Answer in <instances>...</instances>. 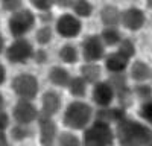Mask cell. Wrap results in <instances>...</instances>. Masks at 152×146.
Masks as SVG:
<instances>
[{
    "label": "cell",
    "mask_w": 152,
    "mask_h": 146,
    "mask_svg": "<svg viewBox=\"0 0 152 146\" xmlns=\"http://www.w3.org/2000/svg\"><path fill=\"white\" fill-rule=\"evenodd\" d=\"M120 146H152V129L132 119H123L116 126Z\"/></svg>",
    "instance_id": "6da1fadb"
},
{
    "label": "cell",
    "mask_w": 152,
    "mask_h": 146,
    "mask_svg": "<svg viewBox=\"0 0 152 146\" xmlns=\"http://www.w3.org/2000/svg\"><path fill=\"white\" fill-rule=\"evenodd\" d=\"M91 116H93V110L90 105L82 101H75L67 105L64 116H62V122H64L67 128L75 131L87 129L91 120Z\"/></svg>",
    "instance_id": "7a4b0ae2"
},
{
    "label": "cell",
    "mask_w": 152,
    "mask_h": 146,
    "mask_svg": "<svg viewBox=\"0 0 152 146\" xmlns=\"http://www.w3.org/2000/svg\"><path fill=\"white\" fill-rule=\"evenodd\" d=\"M114 134L111 125L100 120H94L84 132L82 146H113L114 145Z\"/></svg>",
    "instance_id": "3957f363"
},
{
    "label": "cell",
    "mask_w": 152,
    "mask_h": 146,
    "mask_svg": "<svg viewBox=\"0 0 152 146\" xmlns=\"http://www.w3.org/2000/svg\"><path fill=\"white\" fill-rule=\"evenodd\" d=\"M8 26H9L11 35L18 40L35 26V15L29 9H20L11 15Z\"/></svg>",
    "instance_id": "277c9868"
},
{
    "label": "cell",
    "mask_w": 152,
    "mask_h": 146,
    "mask_svg": "<svg viewBox=\"0 0 152 146\" xmlns=\"http://www.w3.org/2000/svg\"><path fill=\"white\" fill-rule=\"evenodd\" d=\"M12 88L20 101H31L38 93V79L31 73H20L12 81Z\"/></svg>",
    "instance_id": "5b68a950"
},
{
    "label": "cell",
    "mask_w": 152,
    "mask_h": 146,
    "mask_svg": "<svg viewBox=\"0 0 152 146\" xmlns=\"http://www.w3.org/2000/svg\"><path fill=\"white\" fill-rule=\"evenodd\" d=\"M34 53L32 44L24 38H18L6 49V59L12 64H24L28 59L34 58Z\"/></svg>",
    "instance_id": "8992f818"
},
{
    "label": "cell",
    "mask_w": 152,
    "mask_h": 146,
    "mask_svg": "<svg viewBox=\"0 0 152 146\" xmlns=\"http://www.w3.org/2000/svg\"><path fill=\"white\" fill-rule=\"evenodd\" d=\"M105 55V44L100 35H90L82 43V56L87 64H96Z\"/></svg>",
    "instance_id": "52a82bcc"
},
{
    "label": "cell",
    "mask_w": 152,
    "mask_h": 146,
    "mask_svg": "<svg viewBox=\"0 0 152 146\" xmlns=\"http://www.w3.org/2000/svg\"><path fill=\"white\" fill-rule=\"evenodd\" d=\"M82 23L73 14H62L56 20V32L64 38H75L81 34Z\"/></svg>",
    "instance_id": "ba28073f"
},
{
    "label": "cell",
    "mask_w": 152,
    "mask_h": 146,
    "mask_svg": "<svg viewBox=\"0 0 152 146\" xmlns=\"http://www.w3.org/2000/svg\"><path fill=\"white\" fill-rule=\"evenodd\" d=\"M116 96V91L111 87V84L108 81H99L97 84L93 85V91H91V97L96 105H99L100 108H108Z\"/></svg>",
    "instance_id": "9c48e42d"
},
{
    "label": "cell",
    "mask_w": 152,
    "mask_h": 146,
    "mask_svg": "<svg viewBox=\"0 0 152 146\" xmlns=\"http://www.w3.org/2000/svg\"><path fill=\"white\" fill-rule=\"evenodd\" d=\"M12 114H14V119L17 123L23 126L32 123L35 119H38V111L31 101H18L14 107Z\"/></svg>",
    "instance_id": "30bf717a"
},
{
    "label": "cell",
    "mask_w": 152,
    "mask_h": 146,
    "mask_svg": "<svg viewBox=\"0 0 152 146\" xmlns=\"http://www.w3.org/2000/svg\"><path fill=\"white\" fill-rule=\"evenodd\" d=\"M146 18H145V14L140 8H135V6H131V8H126L123 12H122V20L120 23L126 29L129 31H138L143 28Z\"/></svg>",
    "instance_id": "8fae6325"
},
{
    "label": "cell",
    "mask_w": 152,
    "mask_h": 146,
    "mask_svg": "<svg viewBox=\"0 0 152 146\" xmlns=\"http://www.w3.org/2000/svg\"><path fill=\"white\" fill-rule=\"evenodd\" d=\"M40 142L43 146H53L56 142V125L52 117L40 116Z\"/></svg>",
    "instance_id": "7c38bea8"
},
{
    "label": "cell",
    "mask_w": 152,
    "mask_h": 146,
    "mask_svg": "<svg viewBox=\"0 0 152 146\" xmlns=\"http://www.w3.org/2000/svg\"><path fill=\"white\" fill-rule=\"evenodd\" d=\"M41 111L43 116L46 117H52L53 114H56L61 108V96L56 91H46L43 94V99H41Z\"/></svg>",
    "instance_id": "4fadbf2b"
},
{
    "label": "cell",
    "mask_w": 152,
    "mask_h": 146,
    "mask_svg": "<svg viewBox=\"0 0 152 146\" xmlns=\"http://www.w3.org/2000/svg\"><path fill=\"white\" fill-rule=\"evenodd\" d=\"M128 63H129V59L126 56H123L117 50L107 55V58H105V67L110 73H113V75L123 73L126 70V67H128Z\"/></svg>",
    "instance_id": "5bb4252c"
},
{
    "label": "cell",
    "mask_w": 152,
    "mask_h": 146,
    "mask_svg": "<svg viewBox=\"0 0 152 146\" xmlns=\"http://www.w3.org/2000/svg\"><path fill=\"white\" fill-rule=\"evenodd\" d=\"M126 119L125 110L123 108H100L97 114H96V120L105 122V123L111 125V123H120V122Z\"/></svg>",
    "instance_id": "9a60e30c"
},
{
    "label": "cell",
    "mask_w": 152,
    "mask_h": 146,
    "mask_svg": "<svg viewBox=\"0 0 152 146\" xmlns=\"http://www.w3.org/2000/svg\"><path fill=\"white\" fill-rule=\"evenodd\" d=\"M100 20L105 28H116L122 20V12L114 5H105L100 9Z\"/></svg>",
    "instance_id": "2e32d148"
},
{
    "label": "cell",
    "mask_w": 152,
    "mask_h": 146,
    "mask_svg": "<svg viewBox=\"0 0 152 146\" xmlns=\"http://www.w3.org/2000/svg\"><path fill=\"white\" fill-rule=\"evenodd\" d=\"M129 76H131V79L137 81L138 84H143L146 79H149L152 76V70L145 61H135L131 66Z\"/></svg>",
    "instance_id": "e0dca14e"
},
{
    "label": "cell",
    "mask_w": 152,
    "mask_h": 146,
    "mask_svg": "<svg viewBox=\"0 0 152 146\" xmlns=\"http://www.w3.org/2000/svg\"><path fill=\"white\" fill-rule=\"evenodd\" d=\"M49 79H50V82H52L53 85H58V87H67L72 78H70L69 72L64 67L55 66L49 72Z\"/></svg>",
    "instance_id": "ac0fdd59"
},
{
    "label": "cell",
    "mask_w": 152,
    "mask_h": 146,
    "mask_svg": "<svg viewBox=\"0 0 152 146\" xmlns=\"http://www.w3.org/2000/svg\"><path fill=\"white\" fill-rule=\"evenodd\" d=\"M79 72H81V78L87 84H97L100 75H102V70L97 64H84Z\"/></svg>",
    "instance_id": "d6986e66"
},
{
    "label": "cell",
    "mask_w": 152,
    "mask_h": 146,
    "mask_svg": "<svg viewBox=\"0 0 152 146\" xmlns=\"http://www.w3.org/2000/svg\"><path fill=\"white\" fill-rule=\"evenodd\" d=\"M100 38H102L105 46H119L120 41L123 40L117 28H105L100 32Z\"/></svg>",
    "instance_id": "ffe728a7"
},
{
    "label": "cell",
    "mask_w": 152,
    "mask_h": 146,
    "mask_svg": "<svg viewBox=\"0 0 152 146\" xmlns=\"http://www.w3.org/2000/svg\"><path fill=\"white\" fill-rule=\"evenodd\" d=\"M67 87H69L70 94L75 96V97H84L85 93H87V82H85L81 76L72 78Z\"/></svg>",
    "instance_id": "44dd1931"
},
{
    "label": "cell",
    "mask_w": 152,
    "mask_h": 146,
    "mask_svg": "<svg viewBox=\"0 0 152 146\" xmlns=\"http://www.w3.org/2000/svg\"><path fill=\"white\" fill-rule=\"evenodd\" d=\"M59 58L67 64H75L78 61L79 55H78V49H76L73 44H64L59 50Z\"/></svg>",
    "instance_id": "7402d4cb"
},
{
    "label": "cell",
    "mask_w": 152,
    "mask_h": 146,
    "mask_svg": "<svg viewBox=\"0 0 152 146\" xmlns=\"http://www.w3.org/2000/svg\"><path fill=\"white\" fill-rule=\"evenodd\" d=\"M73 12L76 14V17H82V18H87L91 15L93 12V5L90 2H85V0H78V2L73 3Z\"/></svg>",
    "instance_id": "603a6c76"
},
{
    "label": "cell",
    "mask_w": 152,
    "mask_h": 146,
    "mask_svg": "<svg viewBox=\"0 0 152 146\" xmlns=\"http://www.w3.org/2000/svg\"><path fill=\"white\" fill-rule=\"evenodd\" d=\"M58 146H82L81 140L72 132H62L58 137Z\"/></svg>",
    "instance_id": "cb8c5ba5"
},
{
    "label": "cell",
    "mask_w": 152,
    "mask_h": 146,
    "mask_svg": "<svg viewBox=\"0 0 152 146\" xmlns=\"http://www.w3.org/2000/svg\"><path fill=\"white\" fill-rule=\"evenodd\" d=\"M117 52H120L123 56H126L128 59H131L134 55H135V46L131 40H126L123 38L119 44V49H117Z\"/></svg>",
    "instance_id": "d4e9b609"
},
{
    "label": "cell",
    "mask_w": 152,
    "mask_h": 146,
    "mask_svg": "<svg viewBox=\"0 0 152 146\" xmlns=\"http://www.w3.org/2000/svg\"><path fill=\"white\" fill-rule=\"evenodd\" d=\"M35 38H37L38 44H41V46L47 44L50 40H52V29H50L47 24H46V26H43V28H40V29L37 31Z\"/></svg>",
    "instance_id": "484cf974"
},
{
    "label": "cell",
    "mask_w": 152,
    "mask_h": 146,
    "mask_svg": "<svg viewBox=\"0 0 152 146\" xmlns=\"http://www.w3.org/2000/svg\"><path fill=\"white\" fill-rule=\"evenodd\" d=\"M135 94L143 99V102L152 101V87L148 84H137L135 85Z\"/></svg>",
    "instance_id": "4316f807"
},
{
    "label": "cell",
    "mask_w": 152,
    "mask_h": 146,
    "mask_svg": "<svg viewBox=\"0 0 152 146\" xmlns=\"http://www.w3.org/2000/svg\"><path fill=\"white\" fill-rule=\"evenodd\" d=\"M138 116H140L146 123L152 125V101L143 102L140 105V110H138Z\"/></svg>",
    "instance_id": "83f0119b"
},
{
    "label": "cell",
    "mask_w": 152,
    "mask_h": 146,
    "mask_svg": "<svg viewBox=\"0 0 152 146\" xmlns=\"http://www.w3.org/2000/svg\"><path fill=\"white\" fill-rule=\"evenodd\" d=\"M11 136L14 140H23V139H26L29 136V129L26 126H23V125H17L11 129Z\"/></svg>",
    "instance_id": "f1b7e54d"
},
{
    "label": "cell",
    "mask_w": 152,
    "mask_h": 146,
    "mask_svg": "<svg viewBox=\"0 0 152 146\" xmlns=\"http://www.w3.org/2000/svg\"><path fill=\"white\" fill-rule=\"evenodd\" d=\"M3 9L5 11H9V12H17L20 9H23V3L20 2V0H3V3H2Z\"/></svg>",
    "instance_id": "f546056e"
},
{
    "label": "cell",
    "mask_w": 152,
    "mask_h": 146,
    "mask_svg": "<svg viewBox=\"0 0 152 146\" xmlns=\"http://www.w3.org/2000/svg\"><path fill=\"white\" fill-rule=\"evenodd\" d=\"M34 8H37L38 11L43 12H49L50 8H52V2H46V0H32Z\"/></svg>",
    "instance_id": "4dcf8cb0"
},
{
    "label": "cell",
    "mask_w": 152,
    "mask_h": 146,
    "mask_svg": "<svg viewBox=\"0 0 152 146\" xmlns=\"http://www.w3.org/2000/svg\"><path fill=\"white\" fill-rule=\"evenodd\" d=\"M34 59L37 61L38 64H43V63H46V61H47V53L43 50V49H40V50H35Z\"/></svg>",
    "instance_id": "1f68e13d"
},
{
    "label": "cell",
    "mask_w": 152,
    "mask_h": 146,
    "mask_svg": "<svg viewBox=\"0 0 152 146\" xmlns=\"http://www.w3.org/2000/svg\"><path fill=\"white\" fill-rule=\"evenodd\" d=\"M9 125V117L5 111H0V131H5Z\"/></svg>",
    "instance_id": "d6a6232c"
},
{
    "label": "cell",
    "mask_w": 152,
    "mask_h": 146,
    "mask_svg": "<svg viewBox=\"0 0 152 146\" xmlns=\"http://www.w3.org/2000/svg\"><path fill=\"white\" fill-rule=\"evenodd\" d=\"M5 79H6V70L2 64H0V85L5 82Z\"/></svg>",
    "instance_id": "836d02e7"
},
{
    "label": "cell",
    "mask_w": 152,
    "mask_h": 146,
    "mask_svg": "<svg viewBox=\"0 0 152 146\" xmlns=\"http://www.w3.org/2000/svg\"><path fill=\"white\" fill-rule=\"evenodd\" d=\"M0 146H9L8 139H6V136H5L3 131H0Z\"/></svg>",
    "instance_id": "e575fe53"
},
{
    "label": "cell",
    "mask_w": 152,
    "mask_h": 146,
    "mask_svg": "<svg viewBox=\"0 0 152 146\" xmlns=\"http://www.w3.org/2000/svg\"><path fill=\"white\" fill-rule=\"evenodd\" d=\"M5 50V38H3V35L0 34V53H2Z\"/></svg>",
    "instance_id": "d590c367"
},
{
    "label": "cell",
    "mask_w": 152,
    "mask_h": 146,
    "mask_svg": "<svg viewBox=\"0 0 152 146\" xmlns=\"http://www.w3.org/2000/svg\"><path fill=\"white\" fill-rule=\"evenodd\" d=\"M3 105H5V99H3V94L0 93V111H3Z\"/></svg>",
    "instance_id": "8d00e7d4"
},
{
    "label": "cell",
    "mask_w": 152,
    "mask_h": 146,
    "mask_svg": "<svg viewBox=\"0 0 152 146\" xmlns=\"http://www.w3.org/2000/svg\"><path fill=\"white\" fill-rule=\"evenodd\" d=\"M148 8H151V9H152V0H149V2H148Z\"/></svg>",
    "instance_id": "74e56055"
},
{
    "label": "cell",
    "mask_w": 152,
    "mask_h": 146,
    "mask_svg": "<svg viewBox=\"0 0 152 146\" xmlns=\"http://www.w3.org/2000/svg\"><path fill=\"white\" fill-rule=\"evenodd\" d=\"M151 78H152V76H151Z\"/></svg>",
    "instance_id": "f35d334b"
}]
</instances>
